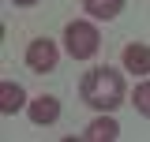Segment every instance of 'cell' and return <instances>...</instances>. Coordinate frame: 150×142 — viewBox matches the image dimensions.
<instances>
[{
  "label": "cell",
  "mask_w": 150,
  "mask_h": 142,
  "mask_svg": "<svg viewBox=\"0 0 150 142\" xmlns=\"http://www.w3.org/2000/svg\"><path fill=\"white\" fill-rule=\"evenodd\" d=\"M79 93H83V101L90 108L109 112V108H116L124 101V79H120V71H112V67H94V71H86Z\"/></svg>",
  "instance_id": "cell-1"
},
{
  "label": "cell",
  "mask_w": 150,
  "mask_h": 142,
  "mask_svg": "<svg viewBox=\"0 0 150 142\" xmlns=\"http://www.w3.org/2000/svg\"><path fill=\"white\" fill-rule=\"evenodd\" d=\"M98 45H101V37H98V26L94 22L75 19V22L64 26V49L71 53V60H90L98 53Z\"/></svg>",
  "instance_id": "cell-2"
},
{
  "label": "cell",
  "mask_w": 150,
  "mask_h": 142,
  "mask_svg": "<svg viewBox=\"0 0 150 142\" xmlns=\"http://www.w3.org/2000/svg\"><path fill=\"white\" fill-rule=\"evenodd\" d=\"M26 67L30 71H53L56 67V45L49 37L30 41V49H26Z\"/></svg>",
  "instance_id": "cell-3"
},
{
  "label": "cell",
  "mask_w": 150,
  "mask_h": 142,
  "mask_svg": "<svg viewBox=\"0 0 150 142\" xmlns=\"http://www.w3.org/2000/svg\"><path fill=\"white\" fill-rule=\"evenodd\" d=\"M26 112H30V120H34L38 127H45V124H53L56 116H60V101H56V97H49V93H41V97H34V101H30V108H26Z\"/></svg>",
  "instance_id": "cell-4"
},
{
  "label": "cell",
  "mask_w": 150,
  "mask_h": 142,
  "mask_svg": "<svg viewBox=\"0 0 150 142\" xmlns=\"http://www.w3.org/2000/svg\"><path fill=\"white\" fill-rule=\"evenodd\" d=\"M124 67L131 75H150V49L146 45H124Z\"/></svg>",
  "instance_id": "cell-5"
},
{
  "label": "cell",
  "mask_w": 150,
  "mask_h": 142,
  "mask_svg": "<svg viewBox=\"0 0 150 142\" xmlns=\"http://www.w3.org/2000/svg\"><path fill=\"white\" fill-rule=\"evenodd\" d=\"M23 101H26V97H23V86H15V82H4V86H0V112H4V116L19 112Z\"/></svg>",
  "instance_id": "cell-6"
},
{
  "label": "cell",
  "mask_w": 150,
  "mask_h": 142,
  "mask_svg": "<svg viewBox=\"0 0 150 142\" xmlns=\"http://www.w3.org/2000/svg\"><path fill=\"white\" fill-rule=\"evenodd\" d=\"M83 8H86L94 19H116L124 11V0H83Z\"/></svg>",
  "instance_id": "cell-7"
},
{
  "label": "cell",
  "mask_w": 150,
  "mask_h": 142,
  "mask_svg": "<svg viewBox=\"0 0 150 142\" xmlns=\"http://www.w3.org/2000/svg\"><path fill=\"white\" fill-rule=\"evenodd\" d=\"M116 135H120L116 120H94V124L86 127L83 138H86V142H109V138H116Z\"/></svg>",
  "instance_id": "cell-8"
},
{
  "label": "cell",
  "mask_w": 150,
  "mask_h": 142,
  "mask_svg": "<svg viewBox=\"0 0 150 142\" xmlns=\"http://www.w3.org/2000/svg\"><path fill=\"white\" fill-rule=\"evenodd\" d=\"M131 101H135V108H139V112H143V116L150 120V82L135 86V97H131Z\"/></svg>",
  "instance_id": "cell-9"
},
{
  "label": "cell",
  "mask_w": 150,
  "mask_h": 142,
  "mask_svg": "<svg viewBox=\"0 0 150 142\" xmlns=\"http://www.w3.org/2000/svg\"><path fill=\"white\" fill-rule=\"evenodd\" d=\"M11 4H19V8H30V4H38V0H11Z\"/></svg>",
  "instance_id": "cell-10"
}]
</instances>
